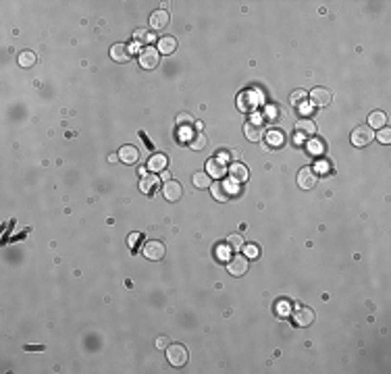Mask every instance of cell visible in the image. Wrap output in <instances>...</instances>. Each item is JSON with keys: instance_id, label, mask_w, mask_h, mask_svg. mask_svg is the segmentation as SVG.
<instances>
[{"instance_id": "cell-35", "label": "cell", "mask_w": 391, "mask_h": 374, "mask_svg": "<svg viewBox=\"0 0 391 374\" xmlns=\"http://www.w3.org/2000/svg\"><path fill=\"white\" fill-rule=\"evenodd\" d=\"M310 150H322V141H316V144H314V146L310 144Z\"/></svg>"}, {"instance_id": "cell-1", "label": "cell", "mask_w": 391, "mask_h": 374, "mask_svg": "<svg viewBox=\"0 0 391 374\" xmlns=\"http://www.w3.org/2000/svg\"><path fill=\"white\" fill-rule=\"evenodd\" d=\"M314 133H316V125H314L310 119H302V121L296 123L294 135H296V141H299V144L314 139Z\"/></svg>"}, {"instance_id": "cell-30", "label": "cell", "mask_w": 391, "mask_h": 374, "mask_svg": "<svg viewBox=\"0 0 391 374\" xmlns=\"http://www.w3.org/2000/svg\"><path fill=\"white\" fill-rule=\"evenodd\" d=\"M136 40L138 42H150V40H154V36H150V33L144 31V29H138L136 31Z\"/></svg>"}, {"instance_id": "cell-28", "label": "cell", "mask_w": 391, "mask_h": 374, "mask_svg": "<svg viewBox=\"0 0 391 374\" xmlns=\"http://www.w3.org/2000/svg\"><path fill=\"white\" fill-rule=\"evenodd\" d=\"M239 108L241 110H252L254 104H252V100H250V96H246V94L239 96Z\"/></svg>"}, {"instance_id": "cell-6", "label": "cell", "mask_w": 391, "mask_h": 374, "mask_svg": "<svg viewBox=\"0 0 391 374\" xmlns=\"http://www.w3.org/2000/svg\"><path fill=\"white\" fill-rule=\"evenodd\" d=\"M244 133H246V137H248L250 141H260L262 135H264V127H262L260 119H252V121H248V123H246V127H244Z\"/></svg>"}, {"instance_id": "cell-15", "label": "cell", "mask_w": 391, "mask_h": 374, "mask_svg": "<svg viewBox=\"0 0 391 374\" xmlns=\"http://www.w3.org/2000/svg\"><path fill=\"white\" fill-rule=\"evenodd\" d=\"M248 177H250V173H248V169L244 164H239V162H235L229 169V179L233 181V183H246L248 181Z\"/></svg>"}, {"instance_id": "cell-13", "label": "cell", "mask_w": 391, "mask_h": 374, "mask_svg": "<svg viewBox=\"0 0 391 374\" xmlns=\"http://www.w3.org/2000/svg\"><path fill=\"white\" fill-rule=\"evenodd\" d=\"M166 25H169V13L164 8H158V11L150 15V27L152 29H162Z\"/></svg>"}, {"instance_id": "cell-12", "label": "cell", "mask_w": 391, "mask_h": 374, "mask_svg": "<svg viewBox=\"0 0 391 374\" xmlns=\"http://www.w3.org/2000/svg\"><path fill=\"white\" fill-rule=\"evenodd\" d=\"M158 52H161L162 56H169V54H173L175 50H177V38H173V36H162V38H158Z\"/></svg>"}, {"instance_id": "cell-3", "label": "cell", "mask_w": 391, "mask_h": 374, "mask_svg": "<svg viewBox=\"0 0 391 374\" xmlns=\"http://www.w3.org/2000/svg\"><path fill=\"white\" fill-rule=\"evenodd\" d=\"M372 139H374V133H372V129L368 127V125H360V127H356V129L352 131V144H354L356 148L368 146Z\"/></svg>"}, {"instance_id": "cell-18", "label": "cell", "mask_w": 391, "mask_h": 374, "mask_svg": "<svg viewBox=\"0 0 391 374\" xmlns=\"http://www.w3.org/2000/svg\"><path fill=\"white\" fill-rule=\"evenodd\" d=\"M212 196H214V199H219V202H227L231 198L229 183H212Z\"/></svg>"}, {"instance_id": "cell-20", "label": "cell", "mask_w": 391, "mask_h": 374, "mask_svg": "<svg viewBox=\"0 0 391 374\" xmlns=\"http://www.w3.org/2000/svg\"><path fill=\"white\" fill-rule=\"evenodd\" d=\"M156 185H158V177H154V175H144L139 181V191L141 194H152Z\"/></svg>"}, {"instance_id": "cell-34", "label": "cell", "mask_w": 391, "mask_h": 374, "mask_svg": "<svg viewBox=\"0 0 391 374\" xmlns=\"http://www.w3.org/2000/svg\"><path fill=\"white\" fill-rule=\"evenodd\" d=\"M219 258H221V260H225V258H227V252H225V247H219Z\"/></svg>"}, {"instance_id": "cell-31", "label": "cell", "mask_w": 391, "mask_h": 374, "mask_svg": "<svg viewBox=\"0 0 391 374\" xmlns=\"http://www.w3.org/2000/svg\"><path fill=\"white\" fill-rule=\"evenodd\" d=\"M306 98V91L304 89H298V91H294V94H291V102H302V100Z\"/></svg>"}, {"instance_id": "cell-10", "label": "cell", "mask_w": 391, "mask_h": 374, "mask_svg": "<svg viewBox=\"0 0 391 374\" xmlns=\"http://www.w3.org/2000/svg\"><path fill=\"white\" fill-rule=\"evenodd\" d=\"M181 183L177 181H166L162 185V196L164 199H169V202H177V199L181 198Z\"/></svg>"}, {"instance_id": "cell-11", "label": "cell", "mask_w": 391, "mask_h": 374, "mask_svg": "<svg viewBox=\"0 0 391 374\" xmlns=\"http://www.w3.org/2000/svg\"><path fill=\"white\" fill-rule=\"evenodd\" d=\"M248 270V258L246 256H233L229 260V272L233 277H241Z\"/></svg>"}, {"instance_id": "cell-36", "label": "cell", "mask_w": 391, "mask_h": 374, "mask_svg": "<svg viewBox=\"0 0 391 374\" xmlns=\"http://www.w3.org/2000/svg\"><path fill=\"white\" fill-rule=\"evenodd\" d=\"M162 179H166V181H171V175H169V171H162Z\"/></svg>"}, {"instance_id": "cell-27", "label": "cell", "mask_w": 391, "mask_h": 374, "mask_svg": "<svg viewBox=\"0 0 391 374\" xmlns=\"http://www.w3.org/2000/svg\"><path fill=\"white\" fill-rule=\"evenodd\" d=\"M189 146L194 150H202V148H206V137L202 135V133H198V135H194V139L189 141Z\"/></svg>"}, {"instance_id": "cell-16", "label": "cell", "mask_w": 391, "mask_h": 374, "mask_svg": "<svg viewBox=\"0 0 391 374\" xmlns=\"http://www.w3.org/2000/svg\"><path fill=\"white\" fill-rule=\"evenodd\" d=\"M138 158H139V152H138L136 146H123L119 150V160L125 162V164H133Z\"/></svg>"}, {"instance_id": "cell-22", "label": "cell", "mask_w": 391, "mask_h": 374, "mask_svg": "<svg viewBox=\"0 0 391 374\" xmlns=\"http://www.w3.org/2000/svg\"><path fill=\"white\" fill-rule=\"evenodd\" d=\"M191 181H194V185L198 189H208V187H210V175H208V173H196L194 177H191Z\"/></svg>"}, {"instance_id": "cell-19", "label": "cell", "mask_w": 391, "mask_h": 374, "mask_svg": "<svg viewBox=\"0 0 391 374\" xmlns=\"http://www.w3.org/2000/svg\"><path fill=\"white\" fill-rule=\"evenodd\" d=\"M166 156L164 154H152L148 160V171H154V173H162L164 166H166Z\"/></svg>"}, {"instance_id": "cell-33", "label": "cell", "mask_w": 391, "mask_h": 374, "mask_svg": "<svg viewBox=\"0 0 391 374\" xmlns=\"http://www.w3.org/2000/svg\"><path fill=\"white\" fill-rule=\"evenodd\" d=\"M166 343H169V339H166V337H158L156 339V347H164Z\"/></svg>"}, {"instance_id": "cell-14", "label": "cell", "mask_w": 391, "mask_h": 374, "mask_svg": "<svg viewBox=\"0 0 391 374\" xmlns=\"http://www.w3.org/2000/svg\"><path fill=\"white\" fill-rule=\"evenodd\" d=\"M206 173L212 175L214 179H219L227 173V166H225V162L221 160V158H210V160L206 162Z\"/></svg>"}, {"instance_id": "cell-26", "label": "cell", "mask_w": 391, "mask_h": 374, "mask_svg": "<svg viewBox=\"0 0 391 374\" xmlns=\"http://www.w3.org/2000/svg\"><path fill=\"white\" fill-rule=\"evenodd\" d=\"M177 125L185 129V127H189V125H194V116L187 114V112H181V114H177Z\"/></svg>"}, {"instance_id": "cell-8", "label": "cell", "mask_w": 391, "mask_h": 374, "mask_svg": "<svg viewBox=\"0 0 391 374\" xmlns=\"http://www.w3.org/2000/svg\"><path fill=\"white\" fill-rule=\"evenodd\" d=\"M298 185L302 187V189H312L316 185V173L310 169V166L299 169V173H298Z\"/></svg>"}, {"instance_id": "cell-7", "label": "cell", "mask_w": 391, "mask_h": 374, "mask_svg": "<svg viewBox=\"0 0 391 374\" xmlns=\"http://www.w3.org/2000/svg\"><path fill=\"white\" fill-rule=\"evenodd\" d=\"M294 322L298 327H310L314 322V312L312 308H306V306H299L298 310L294 312Z\"/></svg>"}, {"instance_id": "cell-32", "label": "cell", "mask_w": 391, "mask_h": 374, "mask_svg": "<svg viewBox=\"0 0 391 374\" xmlns=\"http://www.w3.org/2000/svg\"><path fill=\"white\" fill-rule=\"evenodd\" d=\"M246 258H258V247L256 245H246Z\"/></svg>"}, {"instance_id": "cell-4", "label": "cell", "mask_w": 391, "mask_h": 374, "mask_svg": "<svg viewBox=\"0 0 391 374\" xmlns=\"http://www.w3.org/2000/svg\"><path fill=\"white\" fill-rule=\"evenodd\" d=\"M166 360H169V364L171 366H183L187 362V349L183 347V345H179V343H175V345H169L166 347Z\"/></svg>"}, {"instance_id": "cell-24", "label": "cell", "mask_w": 391, "mask_h": 374, "mask_svg": "<svg viewBox=\"0 0 391 374\" xmlns=\"http://www.w3.org/2000/svg\"><path fill=\"white\" fill-rule=\"evenodd\" d=\"M266 141H269V146L271 148H279V146H283V133L281 131H271L269 133V137H266Z\"/></svg>"}, {"instance_id": "cell-17", "label": "cell", "mask_w": 391, "mask_h": 374, "mask_svg": "<svg viewBox=\"0 0 391 374\" xmlns=\"http://www.w3.org/2000/svg\"><path fill=\"white\" fill-rule=\"evenodd\" d=\"M111 56H113L115 63H129V58H131L129 48L125 46V44H115L111 48Z\"/></svg>"}, {"instance_id": "cell-23", "label": "cell", "mask_w": 391, "mask_h": 374, "mask_svg": "<svg viewBox=\"0 0 391 374\" xmlns=\"http://www.w3.org/2000/svg\"><path fill=\"white\" fill-rule=\"evenodd\" d=\"M33 63H36V54H33L31 50H25V52L19 54V65L25 66V69H27V66H33Z\"/></svg>"}, {"instance_id": "cell-9", "label": "cell", "mask_w": 391, "mask_h": 374, "mask_svg": "<svg viewBox=\"0 0 391 374\" xmlns=\"http://www.w3.org/2000/svg\"><path fill=\"white\" fill-rule=\"evenodd\" d=\"M310 100H312L314 106H329L333 96H331V91L327 88H314L312 94H310Z\"/></svg>"}, {"instance_id": "cell-29", "label": "cell", "mask_w": 391, "mask_h": 374, "mask_svg": "<svg viewBox=\"0 0 391 374\" xmlns=\"http://www.w3.org/2000/svg\"><path fill=\"white\" fill-rule=\"evenodd\" d=\"M377 139L381 141V144H389V141H391V131H389L387 127L379 129V135H377Z\"/></svg>"}, {"instance_id": "cell-21", "label": "cell", "mask_w": 391, "mask_h": 374, "mask_svg": "<svg viewBox=\"0 0 391 374\" xmlns=\"http://www.w3.org/2000/svg\"><path fill=\"white\" fill-rule=\"evenodd\" d=\"M387 125V116H385V112H381V110H374L370 116H368V127L372 129H383Z\"/></svg>"}, {"instance_id": "cell-25", "label": "cell", "mask_w": 391, "mask_h": 374, "mask_svg": "<svg viewBox=\"0 0 391 374\" xmlns=\"http://www.w3.org/2000/svg\"><path fill=\"white\" fill-rule=\"evenodd\" d=\"M227 245L237 252V249L244 247V237H239V235H229V237H227Z\"/></svg>"}, {"instance_id": "cell-2", "label": "cell", "mask_w": 391, "mask_h": 374, "mask_svg": "<svg viewBox=\"0 0 391 374\" xmlns=\"http://www.w3.org/2000/svg\"><path fill=\"white\" fill-rule=\"evenodd\" d=\"M158 61H161V54H158V50L152 48V46H146L139 52V66H141V69L152 71V69L158 66Z\"/></svg>"}, {"instance_id": "cell-5", "label": "cell", "mask_w": 391, "mask_h": 374, "mask_svg": "<svg viewBox=\"0 0 391 374\" xmlns=\"http://www.w3.org/2000/svg\"><path fill=\"white\" fill-rule=\"evenodd\" d=\"M141 254H144L148 260H162V256H164L162 241H146L144 247H141Z\"/></svg>"}]
</instances>
